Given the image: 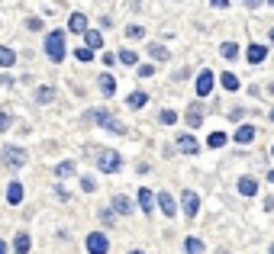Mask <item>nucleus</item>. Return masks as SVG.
Listing matches in <instances>:
<instances>
[{
	"label": "nucleus",
	"mask_w": 274,
	"mask_h": 254,
	"mask_svg": "<svg viewBox=\"0 0 274 254\" xmlns=\"http://www.w3.org/2000/svg\"><path fill=\"white\" fill-rule=\"evenodd\" d=\"M239 193H242V197H255V193H258L255 177H242V180H239Z\"/></svg>",
	"instance_id": "obj_16"
},
{
	"label": "nucleus",
	"mask_w": 274,
	"mask_h": 254,
	"mask_svg": "<svg viewBox=\"0 0 274 254\" xmlns=\"http://www.w3.org/2000/svg\"><path fill=\"white\" fill-rule=\"evenodd\" d=\"M81 187H84V190L90 193V190H94V187H97V184H94V177H84V180H81Z\"/></svg>",
	"instance_id": "obj_36"
},
{
	"label": "nucleus",
	"mask_w": 274,
	"mask_h": 254,
	"mask_svg": "<svg viewBox=\"0 0 274 254\" xmlns=\"http://www.w3.org/2000/svg\"><path fill=\"white\" fill-rule=\"evenodd\" d=\"M100 90H103L106 96H113V90H116V77H113V74H103V77H100Z\"/></svg>",
	"instance_id": "obj_21"
},
{
	"label": "nucleus",
	"mask_w": 274,
	"mask_h": 254,
	"mask_svg": "<svg viewBox=\"0 0 274 254\" xmlns=\"http://www.w3.org/2000/svg\"><path fill=\"white\" fill-rule=\"evenodd\" d=\"M84 245H87V251H90V254H106V251H110V241H106V235H103V232H90Z\"/></svg>",
	"instance_id": "obj_5"
},
{
	"label": "nucleus",
	"mask_w": 274,
	"mask_h": 254,
	"mask_svg": "<svg viewBox=\"0 0 274 254\" xmlns=\"http://www.w3.org/2000/svg\"><path fill=\"white\" fill-rule=\"evenodd\" d=\"M75 174V161H62V164H55V177H71Z\"/></svg>",
	"instance_id": "obj_22"
},
{
	"label": "nucleus",
	"mask_w": 274,
	"mask_h": 254,
	"mask_svg": "<svg viewBox=\"0 0 274 254\" xmlns=\"http://www.w3.org/2000/svg\"><path fill=\"white\" fill-rule=\"evenodd\" d=\"M268 39H271V42H274V26H271V32H268Z\"/></svg>",
	"instance_id": "obj_39"
},
{
	"label": "nucleus",
	"mask_w": 274,
	"mask_h": 254,
	"mask_svg": "<svg viewBox=\"0 0 274 254\" xmlns=\"http://www.w3.org/2000/svg\"><path fill=\"white\" fill-rule=\"evenodd\" d=\"M271 123H274V113H271Z\"/></svg>",
	"instance_id": "obj_42"
},
{
	"label": "nucleus",
	"mask_w": 274,
	"mask_h": 254,
	"mask_svg": "<svg viewBox=\"0 0 274 254\" xmlns=\"http://www.w3.org/2000/svg\"><path fill=\"white\" fill-rule=\"evenodd\" d=\"M145 103H149V93H142V90H136V93L126 100V106H129V110H142Z\"/></svg>",
	"instance_id": "obj_18"
},
{
	"label": "nucleus",
	"mask_w": 274,
	"mask_h": 254,
	"mask_svg": "<svg viewBox=\"0 0 274 254\" xmlns=\"http://www.w3.org/2000/svg\"><path fill=\"white\" fill-rule=\"evenodd\" d=\"M29 248H32V238H29L26 232H20L16 241H13V251H16V254H29Z\"/></svg>",
	"instance_id": "obj_14"
},
{
	"label": "nucleus",
	"mask_w": 274,
	"mask_h": 254,
	"mask_svg": "<svg viewBox=\"0 0 274 254\" xmlns=\"http://www.w3.org/2000/svg\"><path fill=\"white\" fill-rule=\"evenodd\" d=\"M271 254H274V245H271Z\"/></svg>",
	"instance_id": "obj_43"
},
{
	"label": "nucleus",
	"mask_w": 274,
	"mask_h": 254,
	"mask_svg": "<svg viewBox=\"0 0 274 254\" xmlns=\"http://www.w3.org/2000/svg\"><path fill=\"white\" fill-rule=\"evenodd\" d=\"M129 254H145V251H129Z\"/></svg>",
	"instance_id": "obj_41"
},
{
	"label": "nucleus",
	"mask_w": 274,
	"mask_h": 254,
	"mask_svg": "<svg viewBox=\"0 0 274 254\" xmlns=\"http://www.w3.org/2000/svg\"><path fill=\"white\" fill-rule=\"evenodd\" d=\"M26 161H29V151H26V148H20V145H10V148H4V164L10 167V171H20Z\"/></svg>",
	"instance_id": "obj_2"
},
{
	"label": "nucleus",
	"mask_w": 274,
	"mask_h": 254,
	"mask_svg": "<svg viewBox=\"0 0 274 254\" xmlns=\"http://www.w3.org/2000/svg\"><path fill=\"white\" fill-rule=\"evenodd\" d=\"M68 29H71V32H87V16H84V13H71Z\"/></svg>",
	"instance_id": "obj_12"
},
{
	"label": "nucleus",
	"mask_w": 274,
	"mask_h": 254,
	"mask_svg": "<svg viewBox=\"0 0 274 254\" xmlns=\"http://www.w3.org/2000/svg\"><path fill=\"white\" fill-rule=\"evenodd\" d=\"M207 145H210V148H223V145H226V132H210Z\"/></svg>",
	"instance_id": "obj_25"
},
{
	"label": "nucleus",
	"mask_w": 274,
	"mask_h": 254,
	"mask_svg": "<svg viewBox=\"0 0 274 254\" xmlns=\"http://www.w3.org/2000/svg\"><path fill=\"white\" fill-rule=\"evenodd\" d=\"M213 84H216L213 71L204 68V71H200V77H197V96H210V93H213Z\"/></svg>",
	"instance_id": "obj_6"
},
{
	"label": "nucleus",
	"mask_w": 274,
	"mask_h": 254,
	"mask_svg": "<svg viewBox=\"0 0 274 254\" xmlns=\"http://www.w3.org/2000/svg\"><path fill=\"white\" fill-rule=\"evenodd\" d=\"M75 58H78V62H90V58H94V52H90V48H81V45H78Z\"/></svg>",
	"instance_id": "obj_32"
},
{
	"label": "nucleus",
	"mask_w": 274,
	"mask_h": 254,
	"mask_svg": "<svg viewBox=\"0 0 274 254\" xmlns=\"http://www.w3.org/2000/svg\"><path fill=\"white\" fill-rule=\"evenodd\" d=\"M120 62H123V65H136V62H139V55L133 52V48H123V52H120Z\"/></svg>",
	"instance_id": "obj_30"
},
{
	"label": "nucleus",
	"mask_w": 274,
	"mask_h": 254,
	"mask_svg": "<svg viewBox=\"0 0 274 254\" xmlns=\"http://www.w3.org/2000/svg\"><path fill=\"white\" fill-rule=\"evenodd\" d=\"M100 45H103V35L97 29H87L84 32V48H90V52H94V48H100Z\"/></svg>",
	"instance_id": "obj_13"
},
{
	"label": "nucleus",
	"mask_w": 274,
	"mask_h": 254,
	"mask_svg": "<svg viewBox=\"0 0 274 254\" xmlns=\"http://www.w3.org/2000/svg\"><path fill=\"white\" fill-rule=\"evenodd\" d=\"M97 164H100V171H106V174H116V171L123 167V158H120V154H116V151L110 148V151H103L100 158H97Z\"/></svg>",
	"instance_id": "obj_4"
},
{
	"label": "nucleus",
	"mask_w": 274,
	"mask_h": 254,
	"mask_svg": "<svg viewBox=\"0 0 274 254\" xmlns=\"http://www.w3.org/2000/svg\"><path fill=\"white\" fill-rule=\"evenodd\" d=\"M126 35H129V39H142V35H145V29H142V26H129Z\"/></svg>",
	"instance_id": "obj_33"
},
{
	"label": "nucleus",
	"mask_w": 274,
	"mask_h": 254,
	"mask_svg": "<svg viewBox=\"0 0 274 254\" xmlns=\"http://www.w3.org/2000/svg\"><path fill=\"white\" fill-rule=\"evenodd\" d=\"M139 206H142V212H152V206H155V193L152 190H139Z\"/></svg>",
	"instance_id": "obj_15"
},
{
	"label": "nucleus",
	"mask_w": 274,
	"mask_h": 254,
	"mask_svg": "<svg viewBox=\"0 0 274 254\" xmlns=\"http://www.w3.org/2000/svg\"><path fill=\"white\" fill-rule=\"evenodd\" d=\"M0 254H7V245H4V241H0Z\"/></svg>",
	"instance_id": "obj_38"
},
{
	"label": "nucleus",
	"mask_w": 274,
	"mask_h": 254,
	"mask_svg": "<svg viewBox=\"0 0 274 254\" xmlns=\"http://www.w3.org/2000/svg\"><path fill=\"white\" fill-rule=\"evenodd\" d=\"M113 212H120V216H129V212H133V203H129V197H113Z\"/></svg>",
	"instance_id": "obj_17"
},
{
	"label": "nucleus",
	"mask_w": 274,
	"mask_h": 254,
	"mask_svg": "<svg viewBox=\"0 0 274 254\" xmlns=\"http://www.w3.org/2000/svg\"><path fill=\"white\" fill-rule=\"evenodd\" d=\"M268 180H271V184H274V171H271V174H268Z\"/></svg>",
	"instance_id": "obj_40"
},
{
	"label": "nucleus",
	"mask_w": 274,
	"mask_h": 254,
	"mask_svg": "<svg viewBox=\"0 0 274 254\" xmlns=\"http://www.w3.org/2000/svg\"><path fill=\"white\" fill-rule=\"evenodd\" d=\"M65 52H68V48H65V32L62 29H52L49 35H45V55H49L55 65H62L65 62Z\"/></svg>",
	"instance_id": "obj_1"
},
{
	"label": "nucleus",
	"mask_w": 274,
	"mask_h": 254,
	"mask_svg": "<svg viewBox=\"0 0 274 254\" xmlns=\"http://www.w3.org/2000/svg\"><path fill=\"white\" fill-rule=\"evenodd\" d=\"M152 74H155L152 65H139V77H152Z\"/></svg>",
	"instance_id": "obj_35"
},
{
	"label": "nucleus",
	"mask_w": 274,
	"mask_h": 254,
	"mask_svg": "<svg viewBox=\"0 0 274 254\" xmlns=\"http://www.w3.org/2000/svg\"><path fill=\"white\" fill-rule=\"evenodd\" d=\"M184 248H187V254H200L204 251V241L200 238H184Z\"/></svg>",
	"instance_id": "obj_26"
},
{
	"label": "nucleus",
	"mask_w": 274,
	"mask_h": 254,
	"mask_svg": "<svg viewBox=\"0 0 274 254\" xmlns=\"http://www.w3.org/2000/svg\"><path fill=\"white\" fill-rule=\"evenodd\" d=\"M200 123H204V116H200V110H197V106H190V110H187V126H190V129H197Z\"/></svg>",
	"instance_id": "obj_24"
},
{
	"label": "nucleus",
	"mask_w": 274,
	"mask_h": 254,
	"mask_svg": "<svg viewBox=\"0 0 274 254\" xmlns=\"http://www.w3.org/2000/svg\"><path fill=\"white\" fill-rule=\"evenodd\" d=\"M13 62H16V52L7 48V45H0V68H13Z\"/></svg>",
	"instance_id": "obj_19"
},
{
	"label": "nucleus",
	"mask_w": 274,
	"mask_h": 254,
	"mask_svg": "<svg viewBox=\"0 0 274 254\" xmlns=\"http://www.w3.org/2000/svg\"><path fill=\"white\" fill-rule=\"evenodd\" d=\"M252 139H255V129H252V126H242V129H235V142H239V145L252 142Z\"/></svg>",
	"instance_id": "obj_20"
},
{
	"label": "nucleus",
	"mask_w": 274,
	"mask_h": 254,
	"mask_svg": "<svg viewBox=\"0 0 274 254\" xmlns=\"http://www.w3.org/2000/svg\"><path fill=\"white\" fill-rule=\"evenodd\" d=\"M158 119H161L165 126H174V123H177V113H174V110H161V116H158Z\"/></svg>",
	"instance_id": "obj_31"
},
{
	"label": "nucleus",
	"mask_w": 274,
	"mask_h": 254,
	"mask_svg": "<svg viewBox=\"0 0 274 254\" xmlns=\"http://www.w3.org/2000/svg\"><path fill=\"white\" fill-rule=\"evenodd\" d=\"M265 58H268V48L265 45H248V62H252V65H261V62H265Z\"/></svg>",
	"instance_id": "obj_11"
},
{
	"label": "nucleus",
	"mask_w": 274,
	"mask_h": 254,
	"mask_svg": "<svg viewBox=\"0 0 274 254\" xmlns=\"http://www.w3.org/2000/svg\"><path fill=\"white\" fill-rule=\"evenodd\" d=\"M223 87H226V90H239L242 84H239V77H235L232 71H226V74H223Z\"/></svg>",
	"instance_id": "obj_23"
},
{
	"label": "nucleus",
	"mask_w": 274,
	"mask_h": 254,
	"mask_svg": "<svg viewBox=\"0 0 274 254\" xmlns=\"http://www.w3.org/2000/svg\"><path fill=\"white\" fill-rule=\"evenodd\" d=\"M177 148H181L184 154H197V151H200V145H197L194 135H177Z\"/></svg>",
	"instance_id": "obj_8"
},
{
	"label": "nucleus",
	"mask_w": 274,
	"mask_h": 254,
	"mask_svg": "<svg viewBox=\"0 0 274 254\" xmlns=\"http://www.w3.org/2000/svg\"><path fill=\"white\" fill-rule=\"evenodd\" d=\"M158 206H161V212L168 216V219H174V212H177V206H174L171 193H158Z\"/></svg>",
	"instance_id": "obj_9"
},
{
	"label": "nucleus",
	"mask_w": 274,
	"mask_h": 254,
	"mask_svg": "<svg viewBox=\"0 0 274 254\" xmlns=\"http://www.w3.org/2000/svg\"><path fill=\"white\" fill-rule=\"evenodd\" d=\"M220 52H223V58H235V55H239V45H235V42H223Z\"/></svg>",
	"instance_id": "obj_29"
},
{
	"label": "nucleus",
	"mask_w": 274,
	"mask_h": 254,
	"mask_svg": "<svg viewBox=\"0 0 274 254\" xmlns=\"http://www.w3.org/2000/svg\"><path fill=\"white\" fill-rule=\"evenodd\" d=\"M149 52H152L155 58H158V62H165V58H168V48L158 45V42H149Z\"/></svg>",
	"instance_id": "obj_27"
},
{
	"label": "nucleus",
	"mask_w": 274,
	"mask_h": 254,
	"mask_svg": "<svg viewBox=\"0 0 274 254\" xmlns=\"http://www.w3.org/2000/svg\"><path fill=\"white\" fill-rule=\"evenodd\" d=\"M7 203H10V206L23 203V184H20V180H13V184L7 187Z\"/></svg>",
	"instance_id": "obj_10"
},
{
	"label": "nucleus",
	"mask_w": 274,
	"mask_h": 254,
	"mask_svg": "<svg viewBox=\"0 0 274 254\" xmlns=\"http://www.w3.org/2000/svg\"><path fill=\"white\" fill-rule=\"evenodd\" d=\"M100 219H103L106 225H110V222H113V209H103V212H100Z\"/></svg>",
	"instance_id": "obj_37"
},
{
	"label": "nucleus",
	"mask_w": 274,
	"mask_h": 254,
	"mask_svg": "<svg viewBox=\"0 0 274 254\" xmlns=\"http://www.w3.org/2000/svg\"><path fill=\"white\" fill-rule=\"evenodd\" d=\"M271 154H274V148H271Z\"/></svg>",
	"instance_id": "obj_44"
},
{
	"label": "nucleus",
	"mask_w": 274,
	"mask_h": 254,
	"mask_svg": "<svg viewBox=\"0 0 274 254\" xmlns=\"http://www.w3.org/2000/svg\"><path fill=\"white\" fill-rule=\"evenodd\" d=\"M10 126H13V119H10L7 113H0V132H7Z\"/></svg>",
	"instance_id": "obj_34"
},
{
	"label": "nucleus",
	"mask_w": 274,
	"mask_h": 254,
	"mask_svg": "<svg viewBox=\"0 0 274 254\" xmlns=\"http://www.w3.org/2000/svg\"><path fill=\"white\" fill-rule=\"evenodd\" d=\"M52 96H55L52 87H39V90H35V100H39V103H52Z\"/></svg>",
	"instance_id": "obj_28"
},
{
	"label": "nucleus",
	"mask_w": 274,
	"mask_h": 254,
	"mask_svg": "<svg viewBox=\"0 0 274 254\" xmlns=\"http://www.w3.org/2000/svg\"><path fill=\"white\" fill-rule=\"evenodd\" d=\"M197 209H200V197H197L194 190H187L184 193V216H187V219H194Z\"/></svg>",
	"instance_id": "obj_7"
},
{
	"label": "nucleus",
	"mask_w": 274,
	"mask_h": 254,
	"mask_svg": "<svg viewBox=\"0 0 274 254\" xmlns=\"http://www.w3.org/2000/svg\"><path fill=\"white\" fill-rule=\"evenodd\" d=\"M84 119H90V123H97V126H110L113 132H123V126L113 123V113H106V110H87Z\"/></svg>",
	"instance_id": "obj_3"
}]
</instances>
